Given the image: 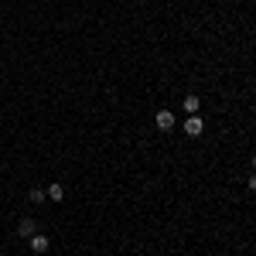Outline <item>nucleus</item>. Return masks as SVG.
<instances>
[{
    "label": "nucleus",
    "instance_id": "0eeeda50",
    "mask_svg": "<svg viewBox=\"0 0 256 256\" xmlns=\"http://www.w3.org/2000/svg\"><path fill=\"white\" fill-rule=\"evenodd\" d=\"M28 198H31V202H34V205H38V202H44V192H41V188H31V192H28Z\"/></svg>",
    "mask_w": 256,
    "mask_h": 256
},
{
    "label": "nucleus",
    "instance_id": "423d86ee",
    "mask_svg": "<svg viewBox=\"0 0 256 256\" xmlns=\"http://www.w3.org/2000/svg\"><path fill=\"white\" fill-rule=\"evenodd\" d=\"M44 195L52 198V202H62V198H65V188H62V184H48V188H44Z\"/></svg>",
    "mask_w": 256,
    "mask_h": 256
},
{
    "label": "nucleus",
    "instance_id": "f03ea898",
    "mask_svg": "<svg viewBox=\"0 0 256 256\" xmlns=\"http://www.w3.org/2000/svg\"><path fill=\"white\" fill-rule=\"evenodd\" d=\"M154 123H158V130H171V126H174V113H171V110H158Z\"/></svg>",
    "mask_w": 256,
    "mask_h": 256
},
{
    "label": "nucleus",
    "instance_id": "39448f33",
    "mask_svg": "<svg viewBox=\"0 0 256 256\" xmlns=\"http://www.w3.org/2000/svg\"><path fill=\"white\" fill-rule=\"evenodd\" d=\"M181 106L188 110V116H195V113H198V106H202V99H198V96H184V102H181Z\"/></svg>",
    "mask_w": 256,
    "mask_h": 256
},
{
    "label": "nucleus",
    "instance_id": "1a4fd4ad",
    "mask_svg": "<svg viewBox=\"0 0 256 256\" xmlns=\"http://www.w3.org/2000/svg\"><path fill=\"white\" fill-rule=\"evenodd\" d=\"M253 168H256V154H253Z\"/></svg>",
    "mask_w": 256,
    "mask_h": 256
},
{
    "label": "nucleus",
    "instance_id": "7ed1b4c3",
    "mask_svg": "<svg viewBox=\"0 0 256 256\" xmlns=\"http://www.w3.org/2000/svg\"><path fill=\"white\" fill-rule=\"evenodd\" d=\"M48 246H52V239H48V236H41V232L31 236V250H34V253H48Z\"/></svg>",
    "mask_w": 256,
    "mask_h": 256
},
{
    "label": "nucleus",
    "instance_id": "6e6552de",
    "mask_svg": "<svg viewBox=\"0 0 256 256\" xmlns=\"http://www.w3.org/2000/svg\"><path fill=\"white\" fill-rule=\"evenodd\" d=\"M246 188H250V192L256 195V174H250V178H246Z\"/></svg>",
    "mask_w": 256,
    "mask_h": 256
},
{
    "label": "nucleus",
    "instance_id": "20e7f679",
    "mask_svg": "<svg viewBox=\"0 0 256 256\" xmlns=\"http://www.w3.org/2000/svg\"><path fill=\"white\" fill-rule=\"evenodd\" d=\"M18 232L24 239H31L34 232H38V226H34V218H20V226H18Z\"/></svg>",
    "mask_w": 256,
    "mask_h": 256
},
{
    "label": "nucleus",
    "instance_id": "f257e3e1",
    "mask_svg": "<svg viewBox=\"0 0 256 256\" xmlns=\"http://www.w3.org/2000/svg\"><path fill=\"white\" fill-rule=\"evenodd\" d=\"M184 134H188V137H202V134H205V123H202V116H188L184 120Z\"/></svg>",
    "mask_w": 256,
    "mask_h": 256
}]
</instances>
